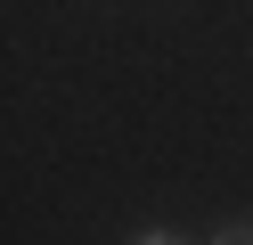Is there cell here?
Here are the masks:
<instances>
[{"instance_id":"1","label":"cell","mask_w":253,"mask_h":245,"mask_svg":"<svg viewBox=\"0 0 253 245\" xmlns=\"http://www.w3.org/2000/svg\"><path fill=\"white\" fill-rule=\"evenodd\" d=\"M212 245H253V221H229V229H220Z\"/></svg>"},{"instance_id":"2","label":"cell","mask_w":253,"mask_h":245,"mask_svg":"<svg viewBox=\"0 0 253 245\" xmlns=\"http://www.w3.org/2000/svg\"><path fill=\"white\" fill-rule=\"evenodd\" d=\"M131 245H180V229H147V237H131Z\"/></svg>"}]
</instances>
